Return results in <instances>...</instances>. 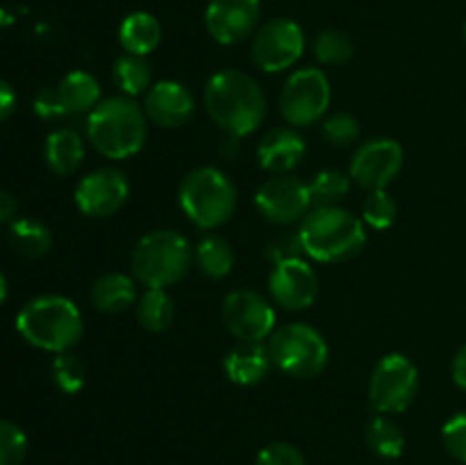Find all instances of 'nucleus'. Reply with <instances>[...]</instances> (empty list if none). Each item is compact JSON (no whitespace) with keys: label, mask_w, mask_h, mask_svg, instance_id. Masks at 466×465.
<instances>
[{"label":"nucleus","mask_w":466,"mask_h":465,"mask_svg":"<svg viewBox=\"0 0 466 465\" xmlns=\"http://www.w3.org/2000/svg\"><path fill=\"white\" fill-rule=\"evenodd\" d=\"M203 103L212 121L226 135L246 137L258 130L267 117V96L248 73L228 68L214 73L203 91Z\"/></svg>","instance_id":"1"},{"label":"nucleus","mask_w":466,"mask_h":465,"mask_svg":"<svg viewBox=\"0 0 466 465\" xmlns=\"http://www.w3.org/2000/svg\"><path fill=\"white\" fill-rule=\"evenodd\" d=\"M91 146L107 160H127L139 153L148 137V117L130 96L103 98L86 119Z\"/></svg>","instance_id":"2"},{"label":"nucleus","mask_w":466,"mask_h":465,"mask_svg":"<svg viewBox=\"0 0 466 465\" xmlns=\"http://www.w3.org/2000/svg\"><path fill=\"white\" fill-rule=\"evenodd\" d=\"M303 251L317 263L335 264L355 258L367 244V228L358 214L330 205L312 208L299 228Z\"/></svg>","instance_id":"3"},{"label":"nucleus","mask_w":466,"mask_h":465,"mask_svg":"<svg viewBox=\"0 0 466 465\" xmlns=\"http://www.w3.org/2000/svg\"><path fill=\"white\" fill-rule=\"evenodd\" d=\"M16 331L27 345L50 354H66L85 333L82 313L71 299L59 294L36 296L16 315Z\"/></svg>","instance_id":"4"},{"label":"nucleus","mask_w":466,"mask_h":465,"mask_svg":"<svg viewBox=\"0 0 466 465\" xmlns=\"http://www.w3.org/2000/svg\"><path fill=\"white\" fill-rule=\"evenodd\" d=\"M191 264H194V249L189 240L171 228L144 235L130 253L135 281L157 290H167L180 283L189 274Z\"/></svg>","instance_id":"5"},{"label":"nucleus","mask_w":466,"mask_h":465,"mask_svg":"<svg viewBox=\"0 0 466 465\" xmlns=\"http://www.w3.org/2000/svg\"><path fill=\"white\" fill-rule=\"evenodd\" d=\"M177 201L194 226L214 231L235 214L237 187L221 169L198 167L182 178Z\"/></svg>","instance_id":"6"},{"label":"nucleus","mask_w":466,"mask_h":465,"mask_svg":"<svg viewBox=\"0 0 466 465\" xmlns=\"http://www.w3.org/2000/svg\"><path fill=\"white\" fill-rule=\"evenodd\" d=\"M273 365L294 378H314L328 367L330 346L314 326L303 322L276 328L267 342Z\"/></svg>","instance_id":"7"},{"label":"nucleus","mask_w":466,"mask_h":465,"mask_svg":"<svg viewBox=\"0 0 466 465\" xmlns=\"http://www.w3.org/2000/svg\"><path fill=\"white\" fill-rule=\"evenodd\" d=\"M330 80L321 68L305 67L287 78L280 91V114L291 128H308L326 119L330 108Z\"/></svg>","instance_id":"8"},{"label":"nucleus","mask_w":466,"mask_h":465,"mask_svg":"<svg viewBox=\"0 0 466 465\" xmlns=\"http://www.w3.org/2000/svg\"><path fill=\"white\" fill-rule=\"evenodd\" d=\"M419 392V369L408 356L387 354L369 378V401L380 415L403 413Z\"/></svg>","instance_id":"9"},{"label":"nucleus","mask_w":466,"mask_h":465,"mask_svg":"<svg viewBox=\"0 0 466 465\" xmlns=\"http://www.w3.org/2000/svg\"><path fill=\"white\" fill-rule=\"evenodd\" d=\"M305 53L303 27L291 18H273L258 27L250 41V57L267 73H282Z\"/></svg>","instance_id":"10"},{"label":"nucleus","mask_w":466,"mask_h":465,"mask_svg":"<svg viewBox=\"0 0 466 465\" xmlns=\"http://www.w3.org/2000/svg\"><path fill=\"white\" fill-rule=\"evenodd\" d=\"M221 319L228 333L239 342H264L276 331V310L271 301L255 290H232L223 299Z\"/></svg>","instance_id":"11"},{"label":"nucleus","mask_w":466,"mask_h":465,"mask_svg":"<svg viewBox=\"0 0 466 465\" xmlns=\"http://www.w3.org/2000/svg\"><path fill=\"white\" fill-rule=\"evenodd\" d=\"M255 208L267 222L287 226V223L303 222L314 205L308 182L289 173H280L259 185L255 194Z\"/></svg>","instance_id":"12"},{"label":"nucleus","mask_w":466,"mask_h":465,"mask_svg":"<svg viewBox=\"0 0 466 465\" xmlns=\"http://www.w3.org/2000/svg\"><path fill=\"white\" fill-rule=\"evenodd\" d=\"M403 169V146L391 137L369 140L355 150L350 160L349 176L358 187L367 191L387 190Z\"/></svg>","instance_id":"13"},{"label":"nucleus","mask_w":466,"mask_h":465,"mask_svg":"<svg viewBox=\"0 0 466 465\" xmlns=\"http://www.w3.org/2000/svg\"><path fill=\"white\" fill-rule=\"evenodd\" d=\"M130 196L127 176L116 167H100L86 173L76 187V205L82 214L105 219L116 214Z\"/></svg>","instance_id":"14"},{"label":"nucleus","mask_w":466,"mask_h":465,"mask_svg":"<svg viewBox=\"0 0 466 465\" xmlns=\"http://www.w3.org/2000/svg\"><path fill=\"white\" fill-rule=\"evenodd\" d=\"M262 18V0H209L205 27L221 46H235L255 35Z\"/></svg>","instance_id":"15"},{"label":"nucleus","mask_w":466,"mask_h":465,"mask_svg":"<svg viewBox=\"0 0 466 465\" xmlns=\"http://www.w3.org/2000/svg\"><path fill=\"white\" fill-rule=\"evenodd\" d=\"M268 292L273 304L285 310H305L317 301L319 276L303 258L273 264L268 276Z\"/></svg>","instance_id":"16"},{"label":"nucleus","mask_w":466,"mask_h":465,"mask_svg":"<svg viewBox=\"0 0 466 465\" xmlns=\"http://www.w3.org/2000/svg\"><path fill=\"white\" fill-rule=\"evenodd\" d=\"M144 112L148 121L162 128H180L191 121L196 112L194 94L182 82H155L144 96Z\"/></svg>","instance_id":"17"},{"label":"nucleus","mask_w":466,"mask_h":465,"mask_svg":"<svg viewBox=\"0 0 466 465\" xmlns=\"http://www.w3.org/2000/svg\"><path fill=\"white\" fill-rule=\"evenodd\" d=\"M305 153H308V146H305L303 135L291 126L273 128L262 137L258 146L259 167L273 176L289 173L291 169L299 167Z\"/></svg>","instance_id":"18"},{"label":"nucleus","mask_w":466,"mask_h":465,"mask_svg":"<svg viewBox=\"0 0 466 465\" xmlns=\"http://www.w3.org/2000/svg\"><path fill=\"white\" fill-rule=\"evenodd\" d=\"M271 354L264 342H239L223 358L226 377L237 386H258L271 372Z\"/></svg>","instance_id":"19"},{"label":"nucleus","mask_w":466,"mask_h":465,"mask_svg":"<svg viewBox=\"0 0 466 465\" xmlns=\"http://www.w3.org/2000/svg\"><path fill=\"white\" fill-rule=\"evenodd\" d=\"M137 281L127 274L112 272L100 276L91 287V304L107 315H118L137 304Z\"/></svg>","instance_id":"20"},{"label":"nucleus","mask_w":466,"mask_h":465,"mask_svg":"<svg viewBox=\"0 0 466 465\" xmlns=\"http://www.w3.org/2000/svg\"><path fill=\"white\" fill-rule=\"evenodd\" d=\"M46 164L57 176H71L85 160V141L76 130L59 128L46 137Z\"/></svg>","instance_id":"21"},{"label":"nucleus","mask_w":466,"mask_h":465,"mask_svg":"<svg viewBox=\"0 0 466 465\" xmlns=\"http://www.w3.org/2000/svg\"><path fill=\"white\" fill-rule=\"evenodd\" d=\"M118 41L126 53L146 57L162 44V26L153 14L132 12L118 27Z\"/></svg>","instance_id":"22"},{"label":"nucleus","mask_w":466,"mask_h":465,"mask_svg":"<svg viewBox=\"0 0 466 465\" xmlns=\"http://www.w3.org/2000/svg\"><path fill=\"white\" fill-rule=\"evenodd\" d=\"M59 100L66 114H89L100 103V85L91 73L71 71L57 85Z\"/></svg>","instance_id":"23"},{"label":"nucleus","mask_w":466,"mask_h":465,"mask_svg":"<svg viewBox=\"0 0 466 465\" xmlns=\"http://www.w3.org/2000/svg\"><path fill=\"white\" fill-rule=\"evenodd\" d=\"M194 263L212 281H221L235 267V251L223 235L208 232L194 249Z\"/></svg>","instance_id":"24"},{"label":"nucleus","mask_w":466,"mask_h":465,"mask_svg":"<svg viewBox=\"0 0 466 465\" xmlns=\"http://www.w3.org/2000/svg\"><path fill=\"white\" fill-rule=\"evenodd\" d=\"M137 319L141 326L150 333H162L176 319V304L167 290H157V287H148L144 294L137 299Z\"/></svg>","instance_id":"25"},{"label":"nucleus","mask_w":466,"mask_h":465,"mask_svg":"<svg viewBox=\"0 0 466 465\" xmlns=\"http://www.w3.org/2000/svg\"><path fill=\"white\" fill-rule=\"evenodd\" d=\"M9 244L25 258H41L53 246V232L36 219H16L9 226Z\"/></svg>","instance_id":"26"},{"label":"nucleus","mask_w":466,"mask_h":465,"mask_svg":"<svg viewBox=\"0 0 466 465\" xmlns=\"http://www.w3.org/2000/svg\"><path fill=\"white\" fill-rule=\"evenodd\" d=\"M367 445L376 456L387 460L399 459L405 451V433L390 415L378 413L371 422L367 424Z\"/></svg>","instance_id":"27"},{"label":"nucleus","mask_w":466,"mask_h":465,"mask_svg":"<svg viewBox=\"0 0 466 465\" xmlns=\"http://www.w3.org/2000/svg\"><path fill=\"white\" fill-rule=\"evenodd\" d=\"M112 76L123 96H130V98L141 94L146 96V91L153 87V68L146 62V57H139V55L123 53L114 62Z\"/></svg>","instance_id":"28"},{"label":"nucleus","mask_w":466,"mask_h":465,"mask_svg":"<svg viewBox=\"0 0 466 465\" xmlns=\"http://www.w3.org/2000/svg\"><path fill=\"white\" fill-rule=\"evenodd\" d=\"M350 176L341 173L337 169H326L319 171L312 181L308 182L309 196H312L314 208H330V205H339V201L346 199L350 191Z\"/></svg>","instance_id":"29"},{"label":"nucleus","mask_w":466,"mask_h":465,"mask_svg":"<svg viewBox=\"0 0 466 465\" xmlns=\"http://www.w3.org/2000/svg\"><path fill=\"white\" fill-rule=\"evenodd\" d=\"M314 55L321 64L328 67H344L353 59L355 46L350 36L341 30H323L314 39Z\"/></svg>","instance_id":"30"},{"label":"nucleus","mask_w":466,"mask_h":465,"mask_svg":"<svg viewBox=\"0 0 466 465\" xmlns=\"http://www.w3.org/2000/svg\"><path fill=\"white\" fill-rule=\"evenodd\" d=\"M399 217V205L387 194V190L369 191V196L362 203V222L371 226L373 231H387L394 226Z\"/></svg>","instance_id":"31"},{"label":"nucleus","mask_w":466,"mask_h":465,"mask_svg":"<svg viewBox=\"0 0 466 465\" xmlns=\"http://www.w3.org/2000/svg\"><path fill=\"white\" fill-rule=\"evenodd\" d=\"M53 381L64 395H77V392L85 388L86 383V369L82 365V360L73 354H57V358L53 360Z\"/></svg>","instance_id":"32"},{"label":"nucleus","mask_w":466,"mask_h":465,"mask_svg":"<svg viewBox=\"0 0 466 465\" xmlns=\"http://www.w3.org/2000/svg\"><path fill=\"white\" fill-rule=\"evenodd\" d=\"M321 135L328 144L344 149V146L355 144L360 140V123L353 114L337 112L332 117L323 119Z\"/></svg>","instance_id":"33"},{"label":"nucleus","mask_w":466,"mask_h":465,"mask_svg":"<svg viewBox=\"0 0 466 465\" xmlns=\"http://www.w3.org/2000/svg\"><path fill=\"white\" fill-rule=\"evenodd\" d=\"M27 454V436L14 422L0 419V465H21Z\"/></svg>","instance_id":"34"},{"label":"nucleus","mask_w":466,"mask_h":465,"mask_svg":"<svg viewBox=\"0 0 466 465\" xmlns=\"http://www.w3.org/2000/svg\"><path fill=\"white\" fill-rule=\"evenodd\" d=\"M267 260H271L273 264L287 263V260L303 258V242H300L299 232H282V235L273 237L267 244Z\"/></svg>","instance_id":"35"},{"label":"nucleus","mask_w":466,"mask_h":465,"mask_svg":"<svg viewBox=\"0 0 466 465\" xmlns=\"http://www.w3.org/2000/svg\"><path fill=\"white\" fill-rule=\"evenodd\" d=\"M255 465H308V460L289 442H271L259 451Z\"/></svg>","instance_id":"36"},{"label":"nucleus","mask_w":466,"mask_h":465,"mask_svg":"<svg viewBox=\"0 0 466 465\" xmlns=\"http://www.w3.org/2000/svg\"><path fill=\"white\" fill-rule=\"evenodd\" d=\"M444 447L453 459L466 463V413H458L441 429Z\"/></svg>","instance_id":"37"},{"label":"nucleus","mask_w":466,"mask_h":465,"mask_svg":"<svg viewBox=\"0 0 466 465\" xmlns=\"http://www.w3.org/2000/svg\"><path fill=\"white\" fill-rule=\"evenodd\" d=\"M35 112L39 114L41 119L68 117L66 109H64V105H62V100H59L57 87H55V89H44V91H39V94H36Z\"/></svg>","instance_id":"38"},{"label":"nucleus","mask_w":466,"mask_h":465,"mask_svg":"<svg viewBox=\"0 0 466 465\" xmlns=\"http://www.w3.org/2000/svg\"><path fill=\"white\" fill-rule=\"evenodd\" d=\"M14 108H16V91L7 80L0 78V121H5L14 112Z\"/></svg>","instance_id":"39"},{"label":"nucleus","mask_w":466,"mask_h":465,"mask_svg":"<svg viewBox=\"0 0 466 465\" xmlns=\"http://www.w3.org/2000/svg\"><path fill=\"white\" fill-rule=\"evenodd\" d=\"M451 374H453L455 386L466 392V345L460 346L458 354H455L453 365H451Z\"/></svg>","instance_id":"40"},{"label":"nucleus","mask_w":466,"mask_h":465,"mask_svg":"<svg viewBox=\"0 0 466 465\" xmlns=\"http://www.w3.org/2000/svg\"><path fill=\"white\" fill-rule=\"evenodd\" d=\"M18 212V201L9 191L0 190V223L14 222Z\"/></svg>","instance_id":"41"},{"label":"nucleus","mask_w":466,"mask_h":465,"mask_svg":"<svg viewBox=\"0 0 466 465\" xmlns=\"http://www.w3.org/2000/svg\"><path fill=\"white\" fill-rule=\"evenodd\" d=\"M218 153H221L223 160H235L239 155V137L226 135V140L218 146Z\"/></svg>","instance_id":"42"},{"label":"nucleus","mask_w":466,"mask_h":465,"mask_svg":"<svg viewBox=\"0 0 466 465\" xmlns=\"http://www.w3.org/2000/svg\"><path fill=\"white\" fill-rule=\"evenodd\" d=\"M5 299H7V281H5V276L0 274V305L5 304Z\"/></svg>","instance_id":"43"},{"label":"nucleus","mask_w":466,"mask_h":465,"mask_svg":"<svg viewBox=\"0 0 466 465\" xmlns=\"http://www.w3.org/2000/svg\"><path fill=\"white\" fill-rule=\"evenodd\" d=\"M464 44H466V23H464Z\"/></svg>","instance_id":"44"}]
</instances>
